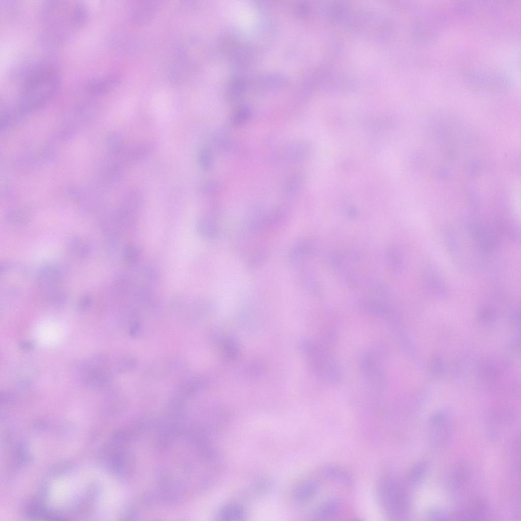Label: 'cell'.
Wrapping results in <instances>:
<instances>
[{
  "label": "cell",
  "instance_id": "1",
  "mask_svg": "<svg viewBox=\"0 0 521 521\" xmlns=\"http://www.w3.org/2000/svg\"><path fill=\"white\" fill-rule=\"evenodd\" d=\"M20 77L15 106L22 111L33 109L47 102L55 93L60 82L56 67L46 61L29 66Z\"/></svg>",
  "mask_w": 521,
  "mask_h": 521
},
{
  "label": "cell",
  "instance_id": "2",
  "mask_svg": "<svg viewBox=\"0 0 521 521\" xmlns=\"http://www.w3.org/2000/svg\"><path fill=\"white\" fill-rule=\"evenodd\" d=\"M84 6L79 3L51 1L46 4L42 14V41L47 45H59L84 23Z\"/></svg>",
  "mask_w": 521,
  "mask_h": 521
},
{
  "label": "cell",
  "instance_id": "3",
  "mask_svg": "<svg viewBox=\"0 0 521 521\" xmlns=\"http://www.w3.org/2000/svg\"><path fill=\"white\" fill-rule=\"evenodd\" d=\"M378 495L383 509L395 519L405 517L410 507L409 496L403 484L391 476L382 478L377 488Z\"/></svg>",
  "mask_w": 521,
  "mask_h": 521
},
{
  "label": "cell",
  "instance_id": "4",
  "mask_svg": "<svg viewBox=\"0 0 521 521\" xmlns=\"http://www.w3.org/2000/svg\"><path fill=\"white\" fill-rule=\"evenodd\" d=\"M160 7V3L156 1H135L131 7V17L137 24H143L152 20Z\"/></svg>",
  "mask_w": 521,
  "mask_h": 521
},
{
  "label": "cell",
  "instance_id": "5",
  "mask_svg": "<svg viewBox=\"0 0 521 521\" xmlns=\"http://www.w3.org/2000/svg\"><path fill=\"white\" fill-rule=\"evenodd\" d=\"M486 513L484 502L480 499H474L461 508L456 517L460 519L480 520L485 516Z\"/></svg>",
  "mask_w": 521,
  "mask_h": 521
},
{
  "label": "cell",
  "instance_id": "6",
  "mask_svg": "<svg viewBox=\"0 0 521 521\" xmlns=\"http://www.w3.org/2000/svg\"><path fill=\"white\" fill-rule=\"evenodd\" d=\"M153 148V145L149 142L137 144L123 152L121 159L125 164L136 163L149 156L152 153Z\"/></svg>",
  "mask_w": 521,
  "mask_h": 521
},
{
  "label": "cell",
  "instance_id": "7",
  "mask_svg": "<svg viewBox=\"0 0 521 521\" xmlns=\"http://www.w3.org/2000/svg\"><path fill=\"white\" fill-rule=\"evenodd\" d=\"M341 501L337 498H331L321 504L315 509L313 517L316 519H328L336 516L342 508Z\"/></svg>",
  "mask_w": 521,
  "mask_h": 521
},
{
  "label": "cell",
  "instance_id": "8",
  "mask_svg": "<svg viewBox=\"0 0 521 521\" xmlns=\"http://www.w3.org/2000/svg\"><path fill=\"white\" fill-rule=\"evenodd\" d=\"M62 277L60 268L54 265H46L38 272L37 279L39 285H57Z\"/></svg>",
  "mask_w": 521,
  "mask_h": 521
},
{
  "label": "cell",
  "instance_id": "9",
  "mask_svg": "<svg viewBox=\"0 0 521 521\" xmlns=\"http://www.w3.org/2000/svg\"><path fill=\"white\" fill-rule=\"evenodd\" d=\"M319 490L317 484L314 482L306 481L299 485L294 490V499L298 503H305L314 497Z\"/></svg>",
  "mask_w": 521,
  "mask_h": 521
},
{
  "label": "cell",
  "instance_id": "10",
  "mask_svg": "<svg viewBox=\"0 0 521 521\" xmlns=\"http://www.w3.org/2000/svg\"><path fill=\"white\" fill-rule=\"evenodd\" d=\"M424 284L431 295L444 297L447 294V288L444 282L433 273L427 272L424 277Z\"/></svg>",
  "mask_w": 521,
  "mask_h": 521
},
{
  "label": "cell",
  "instance_id": "11",
  "mask_svg": "<svg viewBox=\"0 0 521 521\" xmlns=\"http://www.w3.org/2000/svg\"><path fill=\"white\" fill-rule=\"evenodd\" d=\"M246 513L241 506L237 504L228 505L220 512V519L224 520H240L244 519Z\"/></svg>",
  "mask_w": 521,
  "mask_h": 521
},
{
  "label": "cell",
  "instance_id": "12",
  "mask_svg": "<svg viewBox=\"0 0 521 521\" xmlns=\"http://www.w3.org/2000/svg\"><path fill=\"white\" fill-rule=\"evenodd\" d=\"M68 248L72 255L79 258H84L89 252L88 244L80 237L73 238L68 243Z\"/></svg>",
  "mask_w": 521,
  "mask_h": 521
},
{
  "label": "cell",
  "instance_id": "13",
  "mask_svg": "<svg viewBox=\"0 0 521 521\" xmlns=\"http://www.w3.org/2000/svg\"><path fill=\"white\" fill-rule=\"evenodd\" d=\"M450 477V485L454 489H458L465 484L469 476V471L465 466L456 467Z\"/></svg>",
  "mask_w": 521,
  "mask_h": 521
},
{
  "label": "cell",
  "instance_id": "14",
  "mask_svg": "<svg viewBox=\"0 0 521 521\" xmlns=\"http://www.w3.org/2000/svg\"><path fill=\"white\" fill-rule=\"evenodd\" d=\"M427 470V465L425 461L419 462L410 470L408 476V480L412 484L419 483L423 479Z\"/></svg>",
  "mask_w": 521,
  "mask_h": 521
},
{
  "label": "cell",
  "instance_id": "15",
  "mask_svg": "<svg viewBox=\"0 0 521 521\" xmlns=\"http://www.w3.org/2000/svg\"><path fill=\"white\" fill-rule=\"evenodd\" d=\"M198 161L200 167L203 170H209L213 165V157L212 152L206 147L201 148L198 153Z\"/></svg>",
  "mask_w": 521,
  "mask_h": 521
},
{
  "label": "cell",
  "instance_id": "16",
  "mask_svg": "<svg viewBox=\"0 0 521 521\" xmlns=\"http://www.w3.org/2000/svg\"><path fill=\"white\" fill-rule=\"evenodd\" d=\"M223 348L227 359H235L238 355L239 349L235 341L226 337L223 341Z\"/></svg>",
  "mask_w": 521,
  "mask_h": 521
},
{
  "label": "cell",
  "instance_id": "17",
  "mask_svg": "<svg viewBox=\"0 0 521 521\" xmlns=\"http://www.w3.org/2000/svg\"><path fill=\"white\" fill-rule=\"evenodd\" d=\"M123 139L120 133H114L109 136L108 144L109 149L113 153H118L121 151L123 147Z\"/></svg>",
  "mask_w": 521,
  "mask_h": 521
},
{
  "label": "cell",
  "instance_id": "18",
  "mask_svg": "<svg viewBox=\"0 0 521 521\" xmlns=\"http://www.w3.org/2000/svg\"><path fill=\"white\" fill-rule=\"evenodd\" d=\"M250 110L247 107H242L236 113L234 122L236 125H240L245 122L249 118Z\"/></svg>",
  "mask_w": 521,
  "mask_h": 521
},
{
  "label": "cell",
  "instance_id": "19",
  "mask_svg": "<svg viewBox=\"0 0 521 521\" xmlns=\"http://www.w3.org/2000/svg\"><path fill=\"white\" fill-rule=\"evenodd\" d=\"M18 393L13 390H4L1 392V398L3 402H13L17 400Z\"/></svg>",
  "mask_w": 521,
  "mask_h": 521
},
{
  "label": "cell",
  "instance_id": "20",
  "mask_svg": "<svg viewBox=\"0 0 521 521\" xmlns=\"http://www.w3.org/2000/svg\"><path fill=\"white\" fill-rule=\"evenodd\" d=\"M92 303V297L89 295H85L80 300L79 308L81 310H86L91 307Z\"/></svg>",
  "mask_w": 521,
  "mask_h": 521
},
{
  "label": "cell",
  "instance_id": "21",
  "mask_svg": "<svg viewBox=\"0 0 521 521\" xmlns=\"http://www.w3.org/2000/svg\"><path fill=\"white\" fill-rule=\"evenodd\" d=\"M429 517L431 519L435 520H447L448 516L446 513L440 510H433L429 513Z\"/></svg>",
  "mask_w": 521,
  "mask_h": 521
},
{
  "label": "cell",
  "instance_id": "22",
  "mask_svg": "<svg viewBox=\"0 0 521 521\" xmlns=\"http://www.w3.org/2000/svg\"><path fill=\"white\" fill-rule=\"evenodd\" d=\"M444 236L445 237V241L447 242L449 247L452 249H456V243L454 237V236L451 233V231L447 230L445 232Z\"/></svg>",
  "mask_w": 521,
  "mask_h": 521
},
{
  "label": "cell",
  "instance_id": "23",
  "mask_svg": "<svg viewBox=\"0 0 521 521\" xmlns=\"http://www.w3.org/2000/svg\"><path fill=\"white\" fill-rule=\"evenodd\" d=\"M216 186L212 183L205 184L202 188L203 193L205 194H211L215 191Z\"/></svg>",
  "mask_w": 521,
  "mask_h": 521
},
{
  "label": "cell",
  "instance_id": "24",
  "mask_svg": "<svg viewBox=\"0 0 521 521\" xmlns=\"http://www.w3.org/2000/svg\"><path fill=\"white\" fill-rule=\"evenodd\" d=\"M34 346V343L31 340H25L20 342L19 344V348L23 351H29Z\"/></svg>",
  "mask_w": 521,
  "mask_h": 521
}]
</instances>
